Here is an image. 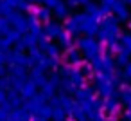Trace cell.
<instances>
[{
    "label": "cell",
    "mask_w": 131,
    "mask_h": 121,
    "mask_svg": "<svg viewBox=\"0 0 131 121\" xmlns=\"http://www.w3.org/2000/svg\"><path fill=\"white\" fill-rule=\"evenodd\" d=\"M97 38L101 44H111V42H117L120 38V29H118V20L117 16L113 15H108L106 18L101 20V29L97 33Z\"/></svg>",
    "instance_id": "6da1fadb"
},
{
    "label": "cell",
    "mask_w": 131,
    "mask_h": 121,
    "mask_svg": "<svg viewBox=\"0 0 131 121\" xmlns=\"http://www.w3.org/2000/svg\"><path fill=\"white\" fill-rule=\"evenodd\" d=\"M77 49L81 54H84V58L88 62L99 58L102 54V44L99 40H95L93 36H81L77 38Z\"/></svg>",
    "instance_id": "7a4b0ae2"
},
{
    "label": "cell",
    "mask_w": 131,
    "mask_h": 121,
    "mask_svg": "<svg viewBox=\"0 0 131 121\" xmlns=\"http://www.w3.org/2000/svg\"><path fill=\"white\" fill-rule=\"evenodd\" d=\"M77 20H79V31L84 34V36H93L99 33L101 29V22L95 20L93 16L86 15V13H75Z\"/></svg>",
    "instance_id": "3957f363"
},
{
    "label": "cell",
    "mask_w": 131,
    "mask_h": 121,
    "mask_svg": "<svg viewBox=\"0 0 131 121\" xmlns=\"http://www.w3.org/2000/svg\"><path fill=\"white\" fill-rule=\"evenodd\" d=\"M6 18H7V22L11 24V27L16 29L20 34L29 33V27H27V16H24L20 11H11Z\"/></svg>",
    "instance_id": "277c9868"
},
{
    "label": "cell",
    "mask_w": 131,
    "mask_h": 121,
    "mask_svg": "<svg viewBox=\"0 0 131 121\" xmlns=\"http://www.w3.org/2000/svg\"><path fill=\"white\" fill-rule=\"evenodd\" d=\"M43 105H47V98H43V96L38 92V94L32 96L31 99H25V101L22 103V108H24L27 114L34 116V114H38V110H40Z\"/></svg>",
    "instance_id": "5b68a950"
},
{
    "label": "cell",
    "mask_w": 131,
    "mask_h": 121,
    "mask_svg": "<svg viewBox=\"0 0 131 121\" xmlns=\"http://www.w3.org/2000/svg\"><path fill=\"white\" fill-rule=\"evenodd\" d=\"M93 98H95V89H93V87H88V85H83V87H79V89L74 92V99H75V103H79V105H86V103H90Z\"/></svg>",
    "instance_id": "8992f818"
},
{
    "label": "cell",
    "mask_w": 131,
    "mask_h": 121,
    "mask_svg": "<svg viewBox=\"0 0 131 121\" xmlns=\"http://www.w3.org/2000/svg\"><path fill=\"white\" fill-rule=\"evenodd\" d=\"M111 15L113 16H117V20L120 22H126V20H129V16H131V11L127 9V4H124L122 0H117V2L113 4V7H111Z\"/></svg>",
    "instance_id": "52a82bcc"
},
{
    "label": "cell",
    "mask_w": 131,
    "mask_h": 121,
    "mask_svg": "<svg viewBox=\"0 0 131 121\" xmlns=\"http://www.w3.org/2000/svg\"><path fill=\"white\" fill-rule=\"evenodd\" d=\"M102 103H104V110L110 114V116H117L118 114V108H120V99L118 96H110V98H102Z\"/></svg>",
    "instance_id": "ba28073f"
},
{
    "label": "cell",
    "mask_w": 131,
    "mask_h": 121,
    "mask_svg": "<svg viewBox=\"0 0 131 121\" xmlns=\"http://www.w3.org/2000/svg\"><path fill=\"white\" fill-rule=\"evenodd\" d=\"M63 31V25H59V22H54V20H49L45 25H43V33L47 38H58Z\"/></svg>",
    "instance_id": "9c48e42d"
},
{
    "label": "cell",
    "mask_w": 131,
    "mask_h": 121,
    "mask_svg": "<svg viewBox=\"0 0 131 121\" xmlns=\"http://www.w3.org/2000/svg\"><path fill=\"white\" fill-rule=\"evenodd\" d=\"M38 94V87L34 85V81H31V80H27L25 83H24V87L20 89V96H22V99L25 101V99H31L32 96H36Z\"/></svg>",
    "instance_id": "30bf717a"
},
{
    "label": "cell",
    "mask_w": 131,
    "mask_h": 121,
    "mask_svg": "<svg viewBox=\"0 0 131 121\" xmlns=\"http://www.w3.org/2000/svg\"><path fill=\"white\" fill-rule=\"evenodd\" d=\"M6 99H7V103L11 105V108H13V110H15V108H20V107H22V103H24V99H22L20 92H18V90H15V89H9V90L6 92Z\"/></svg>",
    "instance_id": "8fae6325"
},
{
    "label": "cell",
    "mask_w": 131,
    "mask_h": 121,
    "mask_svg": "<svg viewBox=\"0 0 131 121\" xmlns=\"http://www.w3.org/2000/svg\"><path fill=\"white\" fill-rule=\"evenodd\" d=\"M63 31H67L70 36H75L77 33H81V31H79V20H77L75 15H72V16L67 18V22H65V25H63Z\"/></svg>",
    "instance_id": "7c38bea8"
},
{
    "label": "cell",
    "mask_w": 131,
    "mask_h": 121,
    "mask_svg": "<svg viewBox=\"0 0 131 121\" xmlns=\"http://www.w3.org/2000/svg\"><path fill=\"white\" fill-rule=\"evenodd\" d=\"M31 15H34L40 22H49L50 20V15H52V11L49 9V7H45V6H40V7H32L31 9Z\"/></svg>",
    "instance_id": "4fadbf2b"
},
{
    "label": "cell",
    "mask_w": 131,
    "mask_h": 121,
    "mask_svg": "<svg viewBox=\"0 0 131 121\" xmlns=\"http://www.w3.org/2000/svg\"><path fill=\"white\" fill-rule=\"evenodd\" d=\"M81 60H83V56H81L79 49H68V51L65 53V62H67V65L75 67V65L81 63Z\"/></svg>",
    "instance_id": "5bb4252c"
},
{
    "label": "cell",
    "mask_w": 131,
    "mask_h": 121,
    "mask_svg": "<svg viewBox=\"0 0 131 121\" xmlns=\"http://www.w3.org/2000/svg\"><path fill=\"white\" fill-rule=\"evenodd\" d=\"M58 98H59V107H61V108L67 112V116H68V114L72 112L74 105H75V99H74L72 96H68V94H63V92H61Z\"/></svg>",
    "instance_id": "9a60e30c"
},
{
    "label": "cell",
    "mask_w": 131,
    "mask_h": 121,
    "mask_svg": "<svg viewBox=\"0 0 131 121\" xmlns=\"http://www.w3.org/2000/svg\"><path fill=\"white\" fill-rule=\"evenodd\" d=\"M129 58H131V53L129 51H126V49H122L120 53H117L115 54V67H126L127 63H129Z\"/></svg>",
    "instance_id": "2e32d148"
},
{
    "label": "cell",
    "mask_w": 131,
    "mask_h": 121,
    "mask_svg": "<svg viewBox=\"0 0 131 121\" xmlns=\"http://www.w3.org/2000/svg\"><path fill=\"white\" fill-rule=\"evenodd\" d=\"M7 76L24 78V80H27V78H29L27 69H25V67H20V65H9V67H7Z\"/></svg>",
    "instance_id": "e0dca14e"
},
{
    "label": "cell",
    "mask_w": 131,
    "mask_h": 121,
    "mask_svg": "<svg viewBox=\"0 0 131 121\" xmlns=\"http://www.w3.org/2000/svg\"><path fill=\"white\" fill-rule=\"evenodd\" d=\"M74 121H88V116H86V112L83 110V107L79 105V103H75L74 105V108H72V112L68 114Z\"/></svg>",
    "instance_id": "ac0fdd59"
},
{
    "label": "cell",
    "mask_w": 131,
    "mask_h": 121,
    "mask_svg": "<svg viewBox=\"0 0 131 121\" xmlns=\"http://www.w3.org/2000/svg\"><path fill=\"white\" fill-rule=\"evenodd\" d=\"M58 45L61 47V49H72V36L67 33V31H61V34L58 36Z\"/></svg>",
    "instance_id": "d6986e66"
},
{
    "label": "cell",
    "mask_w": 131,
    "mask_h": 121,
    "mask_svg": "<svg viewBox=\"0 0 131 121\" xmlns=\"http://www.w3.org/2000/svg\"><path fill=\"white\" fill-rule=\"evenodd\" d=\"M74 85H75V89H79V87H83L84 85V74L79 71V69H75L74 67V71H72V74H70V78H68Z\"/></svg>",
    "instance_id": "ffe728a7"
},
{
    "label": "cell",
    "mask_w": 131,
    "mask_h": 121,
    "mask_svg": "<svg viewBox=\"0 0 131 121\" xmlns=\"http://www.w3.org/2000/svg\"><path fill=\"white\" fill-rule=\"evenodd\" d=\"M22 44H24V47L29 51V49H32V47H36L38 45V38L34 36V34H31V33H25L24 36H22V40H20Z\"/></svg>",
    "instance_id": "44dd1931"
},
{
    "label": "cell",
    "mask_w": 131,
    "mask_h": 121,
    "mask_svg": "<svg viewBox=\"0 0 131 121\" xmlns=\"http://www.w3.org/2000/svg\"><path fill=\"white\" fill-rule=\"evenodd\" d=\"M59 89H61V92H63V94H68V96H72V94L77 90V89H75V85H74L70 80H63V78H61Z\"/></svg>",
    "instance_id": "7402d4cb"
},
{
    "label": "cell",
    "mask_w": 131,
    "mask_h": 121,
    "mask_svg": "<svg viewBox=\"0 0 131 121\" xmlns=\"http://www.w3.org/2000/svg\"><path fill=\"white\" fill-rule=\"evenodd\" d=\"M43 54H45L47 58H59V45L49 42L47 47H45V51H43Z\"/></svg>",
    "instance_id": "603a6c76"
},
{
    "label": "cell",
    "mask_w": 131,
    "mask_h": 121,
    "mask_svg": "<svg viewBox=\"0 0 131 121\" xmlns=\"http://www.w3.org/2000/svg\"><path fill=\"white\" fill-rule=\"evenodd\" d=\"M40 94H41L43 98H47V101H49L52 96H56V87H54L52 83H49V81H47V83L40 89Z\"/></svg>",
    "instance_id": "cb8c5ba5"
},
{
    "label": "cell",
    "mask_w": 131,
    "mask_h": 121,
    "mask_svg": "<svg viewBox=\"0 0 131 121\" xmlns=\"http://www.w3.org/2000/svg\"><path fill=\"white\" fill-rule=\"evenodd\" d=\"M52 11H54V15H56L58 18H68V7H67V4L63 2V0H61V2H59Z\"/></svg>",
    "instance_id": "d4e9b609"
},
{
    "label": "cell",
    "mask_w": 131,
    "mask_h": 121,
    "mask_svg": "<svg viewBox=\"0 0 131 121\" xmlns=\"http://www.w3.org/2000/svg\"><path fill=\"white\" fill-rule=\"evenodd\" d=\"M52 121H67V112L61 107H52Z\"/></svg>",
    "instance_id": "484cf974"
},
{
    "label": "cell",
    "mask_w": 131,
    "mask_h": 121,
    "mask_svg": "<svg viewBox=\"0 0 131 121\" xmlns=\"http://www.w3.org/2000/svg\"><path fill=\"white\" fill-rule=\"evenodd\" d=\"M22 36H24V34H20L16 29H13V27H11V31H9V33L4 36V38H6V40H7L11 45H15L16 42H20V40H22Z\"/></svg>",
    "instance_id": "4316f807"
},
{
    "label": "cell",
    "mask_w": 131,
    "mask_h": 121,
    "mask_svg": "<svg viewBox=\"0 0 131 121\" xmlns=\"http://www.w3.org/2000/svg\"><path fill=\"white\" fill-rule=\"evenodd\" d=\"M43 56H45V54L38 49V45H36V47H32V49H29V58L32 60V63H34V65H36V63H38Z\"/></svg>",
    "instance_id": "83f0119b"
},
{
    "label": "cell",
    "mask_w": 131,
    "mask_h": 121,
    "mask_svg": "<svg viewBox=\"0 0 131 121\" xmlns=\"http://www.w3.org/2000/svg\"><path fill=\"white\" fill-rule=\"evenodd\" d=\"M11 31V24L7 22L6 16H0V36H6Z\"/></svg>",
    "instance_id": "f1b7e54d"
},
{
    "label": "cell",
    "mask_w": 131,
    "mask_h": 121,
    "mask_svg": "<svg viewBox=\"0 0 131 121\" xmlns=\"http://www.w3.org/2000/svg\"><path fill=\"white\" fill-rule=\"evenodd\" d=\"M36 116V114H34ZM38 116H41V117H45V119H50L52 117V107L47 103V105H43L40 110H38Z\"/></svg>",
    "instance_id": "f546056e"
},
{
    "label": "cell",
    "mask_w": 131,
    "mask_h": 121,
    "mask_svg": "<svg viewBox=\"0 0 131 121\" xmlns=\"http://www.w3.org/2000/svg\"><path fill=\"white\" fill-rule=\"evenodd\" d=\"M118 42H120V45L126 49V51H129L131 53V34H120V38H118Z\"/></svg>",
    "instance_id": "4dcf8cb0"
},
{
    "label": "cell",
    "mask_w": 131,
    "mask_h": 121,
    "mask_svg": "<svg viewBox=\"0 0 131 121\" xmlns=\"http://www.w3.org/2000/svg\"><path fill=\"white\" fill-rule=\"evenodd\" d=\"M59 2H61V0H43V4H41V6H45V7H49V9L52 11Z\"/></svg>",
    "instance_id": "1f68e13d"
},
{
    "label": "cell",
    "mask_w": 131,
    "mask_h": 121,
    "mask_svg": "<svg viewBox=\"0 0 131 121\" xmlns=\"http://www.w3.org/2000/svg\"><path fill=\"white\" fill-rule=\"evenodd\" d=\"M122 76H124V80H127V81H131V62L124 67V71H122Z\"/></svg>",
    "instance_id": "d6a6232c"
},
{
    "label": "cell",
    "mask_w": 131,
    "mask_h": 121,
    "mask_svg": "<svg viewBox=\"0 0 131 121\" xmlns=\"http://www.w3.org/2000/svg\"><path fill=\"white\" fill-rule=\"evenodd\" d=\"M7 116H9V110H7V108H4V107H0V121H6V119H7Z\"/></svg>",
    "instance_id": "836d02e7"
},
{
    "label": "cell",
    "mask_w": 131,
    "mask_h": 121,
    "mask_svg": "<svg viewBox=\"0 0 131 121\" xmlns=\"http://www.w3.org/2000/svg\"><path fill=\"white\" fill-rule=\"evenodd\" d=\"M115 2H117V0H102V6H106V7H110V9H111Z\"/></svg>",
    "instance_id": "e575fe53"
},
{
    "label": "cell",
    "mask_w": 131,
    "mask_h": 121,
    "mask_svg": "<svg viewBox=\"0 0 131 121\" xmlns=\"http://www.w3.org/2000/svg\"><path fill=\"white\" fill-rule=\"evenodd\" d=\"M31 121H49V119H45V117H41V116H38V114H36V116H32V119H31Z\"/></svg>",
    "instance_id": "d590c367"
},
{
    "label": "cell",
    "mask_w": 131,
    "mask_h": 121,
    "mask_svg": "<svg viewBox=\"0 0 131 121\" xmlns=\"http://www.w3.org/2000/svg\"><path fill=\"white\" fill-rule=\"evenodd\" d=\"M2 101H6V90L0 89V103H2Z\"/></svg>",
    "instance_id": "8d00e7d4"
},
{
    "label": "cell",
    "mask_w": 131,
    "mask_h": 121,
    "mask_svg": "<svg viewBox=\"0 0 131 121\" xmlns=\"http://www.w3.org/2000/svg\"><path fill=\"white\" fill-rule=\"evenodd\" d=\"M75 2H77L79 6H86V4H90V0H75Z\"/></svg>",
    "instance_id": "74e56055"
},
{
    "label": "cell",
    "mask_w": 131,
    "mask_h": 121,
    "mask_svg": "<svg viewBox=\"0 0 131 121\" xmlns=\"http://www.w3.org/2000/svg\"><path fill=\"white\" fill-rule=\"evenodd\" d=\"M126 121H131V110H126V117H124Z\"/></svg>",
    "instance_id": "f35d334b"
},
{
    "label": "cell",
    "mask_w": 131,
    "mask_h": 121,
    "mask_svg": "<svg viewBox=\"0 0 131 121\" xmlns=\"http://www.w3.org/2000/svg\"><path fill=\"white\" fill-rule=\"evenodd\" d=\"M29 4H43V0H27Z\"/></svg>",
    "instance_id": "ab89813d"
},
{
    "label": "cell",
    "mask_w": 131,
    "mask_h": 121,
    "mask_svg": "<svg viewBox=\"0 0 131 121\" xmlns=\"http://www.w3.org/2000/svg\"><path fill=\"white\" fill-rule=\"evenodd\" d=\"M6 63V60H4V53H0V67H2Z\"/></svg>",
    "instance_id": "60d3db41"
},
{
    "label": "cell",
    "mask_w": 131,
    "mask_h": 121,
    "mask_svg": "<svg viewBox=\"0 0 131 121\" xmlns=\"http://www.w3.org/2000/svg\"><path fill=\"white\" fill-rule=\"evenodd\" d=\"M122 2H124V4H131V0H122Z\"/></svg>",
    "instance_id": "b9f144b4"
},
{
    "label": "cell",
    "mask_w": 131,
    "mask_h": 121,
    "mask_svg": "<svg viewBox=\"0 0 131 121\" xmlns=\"http://www.w3.org/2000/svg\"><path fill=\"white\" fill-rule=\"evenodd\" d=\"M127 27H129V31H131V22H129V24H127Z\"/></svg>",
    "instance_id": "7bdbcfd3"
},
{
    "label": "cell",
    "mask_w": 131,
    "mask_h": 121,
    "mask_svg": "<svg viewBox=\"0 0 131 121\" xmlns=\"http://www.w3.org/2000/svg\"><path fill=\"white\" fill-rule=\"evenodd\" d=\"M122 121H126V119H122Z\"/></svg>",
    "instance_id": "ee69618b"
}]
</instances>
